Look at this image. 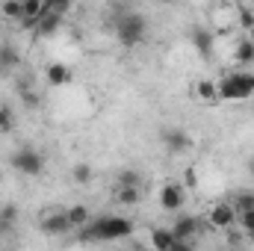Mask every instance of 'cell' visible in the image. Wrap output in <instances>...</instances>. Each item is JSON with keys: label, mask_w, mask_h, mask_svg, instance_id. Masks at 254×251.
<instances>
[{"label": "cell", "mask_w": 254, "mask_h": 251, "mask_svg": "<svg viewBox=\"0 0 254 251\" xmlns=\"http://www.w3.org/2000/svg\"><path fill=\"white\" fill-rule=\"evenodd\" d=\"M133 234V222L122 216H101L95 222H89L86 228L77 231L80 243H113V240H125Z\"/></svg>", "instance_id": "6da1fadb"}, {"label": "cell", "mask_w": 254, "mask_h": 251, "mask_svg": "<svg viewBox=\"0 0 254 251\" xmlns=\"http://www.w3.org/2000/svg\"><path fill=\"white\" fill-rule=\"evenodd\" d=\"M216 98L228 104H240L254 98V74L252 71H231L216 83Z\"/></svg>", "instance_id": "7a4b0ae2"}, {"label": "cell", "mask_w": 254, "mask_h": 251, "mask_svg": "<svg viewBox=\"0 0 254 251\" xmlns=\"http://www.w3.org/2000/svg\"><path fill=\"white\" fill-rule=\"evenodd\" d=\"M110 27H113L116 39H119L125 48H136V45L145 42V36H148V21H145L139 12H133V9H122L119 18H116Z\"/></svg>", "instance_id": "3957f363"}, {"label": "cell", "mask_w": 254, "mask_h": 251, "mask_svg": "<svg viewBox=\"0 0 254 251\" xmlns=\"http://www.w3.org/2000/svg\"><path fill=\"white\" fill-rule=\"evenodd\" d=\"M9 166L18 172V175H27V178H36V175H42L45 172V157H42V151H36V148H18L12 157H9Z\"/></svg>", "instance_id": "277c9868"}, {"label": "cell", "mask_w": 254, "mask_h": 251, "mask_svg": "<svg viewBox=\"0 0 254 251\" xmlns=\"http://www.w3.org/2000/svg\"><path fill=\"white\" fill-rule=\"evenodd\" d=\"M39 228H42V234H48V237H63L71 231V222H68V213H65L63 207H51V210H45L42 213V219H39Z\"/></svg>", "instance_id": "5b68a950"}, {"label": "cell", "mask_w": 254, "mask_h": 251, "mask_svg": "<svg viewBox=\"0 0 254 251\" xmlns=\"http://www.w3.org/2000/svg\"><path fill=\"white\" fill-rule=\"evenodd\" d=\"M207 222H210L213 228H219V231L234 228V225H237V210H234V204H231V201H216V204L210 207V213H207Z\"/></svg>", "instance_id": "8992f818"}, {"label": "cell", "mask_w": 254, "mask_h": 251, "mask_svg": "<svg viewBox=\"0 0 254 251\" xmlns=\"http://www.w3.org/2000/svg\"><path fill=\"white\" fill-rule=\"evenodd\" d=\"M187 204V189L181 184H163L160 187V207L166 213H181Z\"/></svg>", "instance_id": "52a82bcc"}, {"label": "cell", "mask_w": 254, "mask_h": 251, "mask_svg": "<svg viewBox=\"0 0 254 251\" xmlns=\"http://www.w3.org/2000/svg\"><path fill=\"white\" fill-rule=\"evenodd\" d=\"M201 234V219L198 216H178L172 225V237L175 243H192Z\"/></svg>", "instance_id": "ba28073f"}, {"label": "cell", "mask_w": 254, "mask_h": 251, "mask_svg": "<svg viewBox=\"0 0 254 251\" xmlns=\"http://www.w3.org/2000/svg\"><path fill=\"white\" fill-rule=\"evenodd\" d=\"M163 145H166V151H172V154H187L192 148V136L187 130H181V127H169V130H163Z\"/></svg>", "instance_id": "9c48e42d"}, {"label": "cell", "mask_w": 254, "mask_h": 251, "mask_svg": "<svg viewBox=\"0 0 254 251\" xmlns=\"http://www.w3.org/2000/svg\"><path fill=\"white\" fill-rule=\"evenodd\" d=\"M192 45H195V51L204 57V60H210L213 57V48H216V39H213V33L207 30V27H192L190 33Z\"/></svg>", "instance_id": "30bf717a"}, {"label": "cell", "mask_w": 254, "mask_h": 251, "mask_svg": "<svg viewBox=\"0 0 254 251\" xmlns=\"http://www.w3.org/2000/svg\"><path fill=\"white\" fill-rule=\"evenodd\" d=\"M21 65V54L12 42H0V71H15Z\"/></svg>", "instance_id": "8fae6325"}, {"label": "cell", "mask_w": 254, "mask_h": 251, "mask_svg": "<svg viewBox=\"0 0 254 251\" xmlns=\"http://www.w3.org/2000/svg\"><path fill=\"white\" fill-rule=\"evenodd\" d=\"M65 213H68V222H71L74 231H80V228H86V225L92 222V210H89L86 204H71Z\"/></svg>", "instance_id": "7c38bea8"}, {"label": "cell", "mask_w": 254, "mask_h": 251, "mask_svg": "<svg viewBox=\"0 0 254 251\" xmlns=\"http://www.w3.org/2000/svg\"><path fill=\"white\" fill-rule=\"evenodd\" d=\"M151 246L154 251H169L175 246V237H172V228H154L151 231Z\"/></svg>", "instance_id": "4fadbf2b"}, {"label": "cell", "mask_w": 254, "mask_h": 251, "mask_svg": "<svg viewBox=\"0 0 254 251\" xmlns=\"http://www.w3.org/2000/svg\"><path fill=\"white\" fill-rule=\"evenodd\" d=\"M63 27V18L60 15H51L48 9H45V15H42V21L36 24V36H54L57 30Z\"/></svg>", "instance_id": "5bb4252c"}, {"label": "cell", "mask_w": 254, "mask_h": 251, "mask_svg": "<svg viewBox=\"0 0 254 251\" xmlns=\"http://www.w3.org/2000/svg\"><path fill=\"white\" fill-rule=\"evenodd\" d=\"M68 80H71V71H68L65 63H51L48 65V83H51V86H65Z\"/></svg>", "instance_id": "9a60e30c"}, {"label": "cell", "mask_w": 254, "mask_h": 251, "mask_svg": "<svg viewBox=\"0 0 254 251\" xmlns=\"http://www.w3.org/2000/svg\"><path fill=\"white\" fill-rule=\"evenodd\" d=\"M18 222V207L15 204H3L0 207V234H9Z\"/></svg>", "instance_id": "2e32d148"}, {"label": "cell", "mask_w": 254, "mask_h": 251, "mask_svg": "<svg viewBox=\"0 0 254 251\" xmlns=\"http://www.w3.org/2000/svg\"><path fill=\"white\" fill-rule=\"evenodd\" d=\"M0 15L9 21H24V0H6L0 3Z\"/></svg>", "instance_id": "e0dca14e"}, {"label": "cell", "mask_w": 254, "mask_h": 251, "mask_svg": "<svg viewBox=\"0 0 254 251\" xmlns=\"http://www.w3.org/2000/svg\"><path fill=\"white\" fill-rule=\"evenodd\" d=\"M139 198H142V189H133V187H116V201H119L122 207H133V204H139Z\"/></svg>", "instance_id": "ac0fdd59"}, {"label": "cell", "mask_w": 254, "mask_h": 251, "mask_svg": "<svg viewBox=\"0 0 254 251\" xmlns=\"http://www.w3.org/2000/svg\"><path fill=\"white\" fill-rule=\"evenodd\" d=\"M116 187H133V189H142V175L136 169H122L119 172V181Z\"/></svg>", "instance_id": "d6986e66"}, {"label": "cell", "mask_w": 254, "mask_h": 251, "mask_svg": "<svg viewBox=\"0 0 254 251\" xmlns=\"http://www.w3.org/2000/svg\"><path fill=\"white\" fill-rule=\"evenodd\" d=\"M234 57H237V63H240V65H252L254 63V45L249 42V39H243V42L237 45Z\"/></svg>", "instance_id": "ffe728a7"}, {"label": "cell", "mask_w": 254, "mask_h": 251, "mask_svg": "<svg viewBox=\"0 0 254 251\" xmlns=\"http://www.w3.org/2000/svg\"><path fill=\"white\" fill-rule=\"evenodd\" d=\"M231 204H234L237 216H240V213H249V210H254V192H240Z\"/></svg>", "instance_id": "44dd1931"}, {"label": "cell", "mask_w": 254, "mask_h": 251, "mask_svg": "<svg viewBox=\"0 0 254 251\" xmlns=\"http://www.w3.org/2000/svg\"><path fill=\"white\" fill-rule=\"evenodd\" d=\"M195 95H198L201 101H216V83H213V80H198Z\"/></svg>", "instance_id": "7402d4cb"}, {"label": "cell", "mask_w": 254, "mask_h": 251, "mask_svg": "<svg viewBox=\"0 0 254 251\" xmlns=\"http://www.w3.org/2000/svg\"><path fill=\"white\" fill-rule=\"evenodd\" d=\"M92 175H95V172H92V166H89V163H77V166L71 169V178H74L77 184H89V181H92Z\"/></svg>", "instance_id": "603a6c76"}, {"label": "cell", "mask_w": 254, "mask_h": 251, "mask_svg": "<svg viewBox=\"0 0 254 251\" xmlns=\"http://www.w3.org/2000/svg\"><path fill=\"white\" fill-rule=\"evenodd\" d=\"M237 21H240V27L249 33L254 27V9L252 6H240V9H237Z\"/></svg>", "instance_id": "cb8c5ba5"}, {"label": "cell", "mask_w": 254, "mask_h": 251, "mask_svg": "<svg viewBox=\"0 0 254 251\" xmlns=\"http://www.w3.org/2000/svg\"><path fill=\"white\" fill-rule=\"evenodd\" d=\"M237 225H240V231H243V234H254V210L240 213V216H237Z\"/></svg>", "instance_id": "d4e9b609"}, {"label": "cell", "mask_w": 254, "mask_h": 251, "mask_svg": "<svg viewBox=\"0 0 254 251\" xmlns=\"http://www.w3.org/2000/svg\"><path fill=\"white\" fill-rule=\"evenodd\" d=\"M243 243H246V234H243V231H237V228H228V249L240 251Z\"/></svg>", "instance_id": "484cf974"}, {"label": "cell", "mask_w": 254, "mask_h": 251, "mask_svg": "<svg viewBox=\"0 0 254 251\" xmlns=\"http://www.w3.org/2000/svg\"><path fill=\"white\" fill-rule=\"evenodd\" d=\"M15 127V116L9 113V107H0V133H9Z\"/></svg>", "instance_id": "4316f807"}, {"label": "cell", "mask_w": 254, "mask_h": 251, "mask_svg": "<svg viewBox=\"0 0 254 251\" xmlns=\"http://www.w3.org/2000/svg\"><path fill=\"white\" fill-rule=\"evenodd\" d=\"M21 101H24L27 107H36V104H39V98H36V92H33L30 86H21Z\"/></svg>", "instance_id": "83f0119b"}, {"label": "cell", "mask_w": 254, "mask_h": 251, "mask_svg": "<svg viewBox=\"0 0 254 251\" xmlns=\"http://www.w3.org/2000/svg\"><path fill=\"white\" fill-rule=\"evenodd\" d=\"M246 39H249V42H252V45H254V27H252V30H249V36H246Z\"/></svg>", "instance_id": "f1b7e54d"}, {"label": "cell", "mask_w": 254, "mask_h": 251, "mask_svg": "<svg viewBox=\"0 0 254 251\" xmlns=\"http://www.w3.org/2000/svg\"><path fill=\"white\" fill-rule=\"evenodd\" d=\"M249 172H252V178H254V160H252V163H249Z\"/></svg>", "instance_id": "f546056e"}, {"label": "cell", "mask_w": 254, "mask_h": 251, "mask_svg": "<svg viewBox=\"0 0 254 251\" xmlns=\"http://www.w3.org/2000/svg\"><path fill=\"white\" fill-rule=\"evenodd\" d=\"M246 240H249V243H254V234H249V237H246Z\"/></svg>", "instance_id": "4dcf8cb0"}, {"label": "cell", "mask_w": 254, "mask_h": 251, "mask_svg": "<svg viewBox=\"0 0 254 251\" xmlns=\"http://www.w3.org/2000/svg\"><path fill=\"white\" fill-rule=\"evenodd\" d=\"M222 251H234V249H222Z\"/></svg>", "instance_id": "1f68e13d"}]
</instances>
